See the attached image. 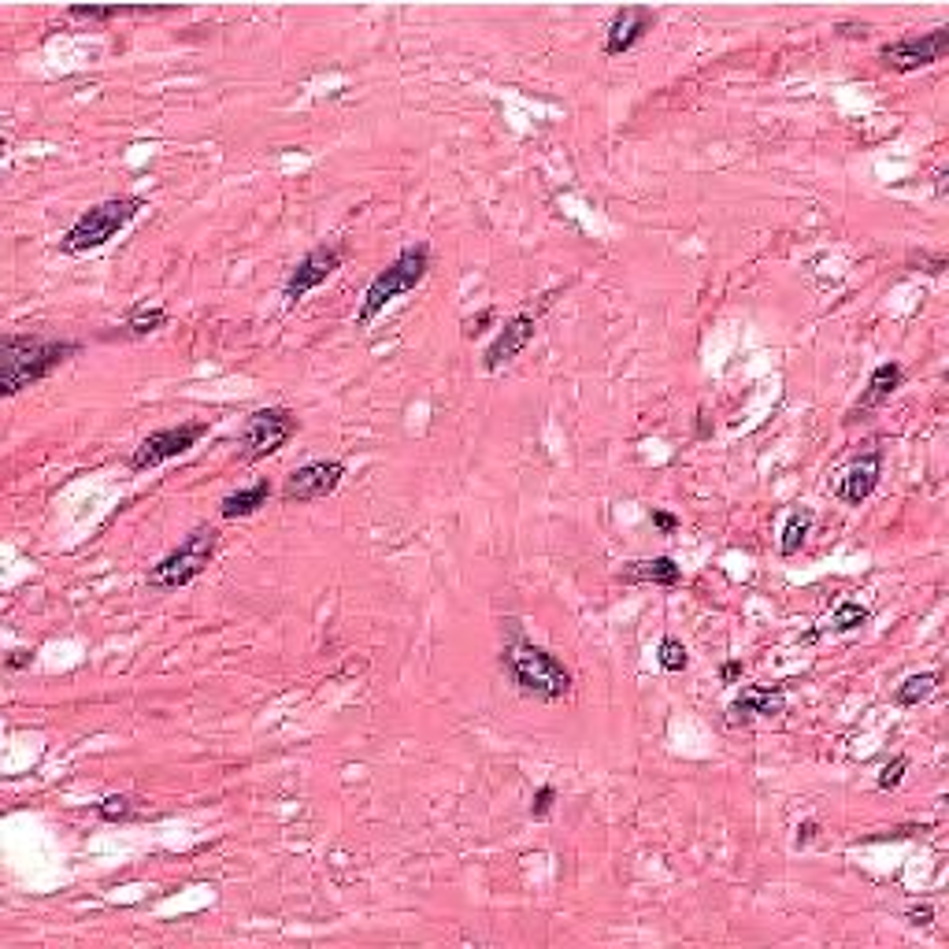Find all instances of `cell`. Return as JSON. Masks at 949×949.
I'll return each mask as SVG.
<instances>
[{"mask_svg":"<svg viewBox=\"0 0 949 949\" xmlns=\"http://www.w3.org/2000/svg\"><path fill=\"white\" fill-rule=\"evenodd\" d=\"M501 668L516 683V690H523L527 697H538V701H564L575 686V675H571L568 664L557 653L531 642L519 620H505Z\"/></svg>","mask_w":949,"mask_h":949,"instance_id":"cell-1","label":"cell"},{"mask_svg":"<svg viewBox=\"0 0 949 949\" xmlns=\"http://www.w3.org/2000/svg\"><path fill=\"white\" fill-rule=\"evenodd\" d=\"M82 353V342L41 338V334H4L0 342V393L15 397L34 382L49 379L60 364Z\"/></svg>","mask_w":949,"mask_h":949,"instance_id":"cell-2","label":"cell"},{"mask_svg":"<svg viewBox=\"0 0 949 949\" xmlns=\"http://www.w3.org/2000/svg\"><path fill=\"white\" fill-rule=\"evenodd\" d=\"M427 271H431V245H427V241H416V245L401 249L397 260H393L386 271H379L375 282L367 286L364 304H360V312H356V327H367L386 304L416 290L419 282L427 279Z\"/></svg>","mask_w":949,"mask_h":949,"instance_id":"cell-3","label":"cell"},{"mask_svg":"<svg viewBox=\"0 0 949 949\" xmlns=\"http://www.w3.org/2000/svg\"><path fill=\"white\" fill-rule=\"evenodd\" d=\"M216 545H219L216 527H208V523L193 527V531L182 538L178 549H171L160 564L149 568V590L171 594V590H182V586H190L193 579H201L204 571H208V564H212V557H216Z\"/></svg>","mask_w":949,"mask_h":949,"instance_id":"cell-4","label":"cell"},{"mask_svg":"<svg viewBox=\"0 0 949 949\" xmlns=\"http://www.w3.org/2000/svg\"><path fill=\"white\" fill-rule=\"evenodd\" d=\"M141 208H145V197H112V201L93 204L89 212H82V216H78L75 227H71L64 238H60V249H64V253H71V256L101 249V245H108V241H112L119 230L127 227L130 219L138 216Z\"/></svg>","mask_w":949,"mask_h":949,"instance_id":"cell-5","label":"cell"},{"mask_svg":"<svg viewBox=\"0 0 949 949\" xmlns=\"http://www.w3.org/2000/svg\"><path fill=\"white\" fill-rule=\"evenodd\" d=\"M297 416H293L290 408H256L253 416L245 419V427H241L238 434V456L245 460V464H256V460H264V456L279 453L282 445L290 442L293 434H297Z\"/></svg>","mask_w":949,"mask_h":949,"instance_id":"cell-6","label":"cell"},{"mask_svg":"<svg viewBox=\"0 0 949 949\" xmlns=\"http://www.w3.org/2000/svg\"><path fill=\"white\" fill-rule=\"evenodd\" d=\"M946 52H949V26H938V30H927V34H909V38L886 41L883 49H879V60H883L886 71L909 75V71L938 64Z\"/></svg>","mask_w":949,"mask_h":949,"instance_id":"cell-7","label":"cell"},{"mask_svg":"<svg viewBox=\"0 0 949 949\" xmlns=\"http://www.w3.org/2000/svg\"><path fill=\"white\" fill-rule=\"evenodd\" d=\"M208 434V423L204 419H190V423H178V427H164V431H152L145 442L130 453V468L134 471H152L175 460V456L190 453L193 445Z\"/></svg>","mask_w":949,"mask_h":949,"instance_id":"cell-8","label":"cell"},{"mask_svg":"<svg viewBox=\"0 0 949 949\" xmlns=\"http://www.w3.org/2000/svg\"><path fill=\"white\" fill-rule=\"evenodd\" d=\"M342 260H345V245H316L308 256H301L297 267L290 271L286 286H282L286 304L293 308V304H301L312 290H319V286L342 267Z\"/></svg>","mask_w":949,"mask_h":949,"instance_id":"cell-9","label":"cell"},{"mask_svg":"<svg viewBox=\"0 0 949 949\" xmlns=\"http://www.w3.org/2000/svg\"><path fill=\"white\" fill-rule=\"evenodd\" d=\"M345 479V464L342 460H312L297 468L282 486V501L286 505H308V501H319V497H330Z\"/></svg>","mask_w":949,"mask_h":949,"instance_id":"cell-10","label":"cell"},{"mask_svg":"<svg viewBox=\"0 0 949 949\" xmlns=\"http://www.w3.org/2000/svg\"><path fill=\"white\" fill-rule=\"evenodd\" d=\"M883 479V449L872 445L868 453L853 456L846 468L838 471L835 479V497L842 505H864L875 494V486Z\"/></svg>","mask_w":949,"mask_h":949,"instance_id":"cell-11","label":"cell"},{"mask_svg":"<svg viewBox=\"0 0 949 949\" xmlns=\"http://www.w3.org/2000/svg\"><path fill=\"white\" fill-rule=\"evenodd\" d=\"M534 334H538V319L527 316V312H519V316L505 319V323H501V330H497L494 345L482 353V367H486V371L505 367L508 360H516V356L534 342Z\"/></svg>","mask_w":949,"mask_h":949,"instance_id":"cell-12","label":"cell"},{"mask_svg":"<svg viewBox=\"0 0 949 949\" xmlns=\"http://www.w3.org/2000/svg\"><path fill=\"white\" fill-rule=\"evenodd\" d=\"M653 23H657V8H646V4L620 8L616 19H612V26H608L605 56H623V52H631L634 45L653 30Z\"/></svg>","mask_w":949,"mask_h":949,"instance_id":"cell-13","label":"cell"},{"mask_svg":"<svg viewBox=\"0 0 949 949\" xmlns=\"http://www.w3.org/2000/svg\"><path fill=\"white\" fill-rule=\"evenodd\" d=\"M786 712V690L783 686H746L731 701V723L749 720H775Z\"/></svg>","mask_w":949,"mask_h":949,"instance_id":"cell-14","label":"cell"},{"mask_svg":"<svg viewBox=\"0 0 949 949\" xmlns=\"http://www.w3.org/2000/svg\"><path fill=\"white\" fill-rule=\"evenodd\" d=\"M901 382H905V367H901L898 360L875 367L872 379H868V386H864V393H861V401H857L853 412H849V423H853V419H868L875 408H883L886 401L901 390Z\"/></svg>","mask_w":949,"mask_h":949,"instance_id":"cell-15","label":"cell"},{"mask_svg":"<svg viewBox=\"0 0 949 949\" xmlns=\"http://www.w3.org/2000/svg\"><path fill=\"white\" fill-rule=\"evenodd\" d=\"M620 583L627 586H671L683 583V568L675 564L671 557H646V560H631L620 568Z\"/></svg>","mask_w":949,"mask_h":949,"instance_id":"cell-16","label":"cell"},{"mask_svg":"<svg viewBox=\"0 0 949 949\" xmlns=\"http://www.w3.org/2000/svg\"><path fill=\"white\" fill-rule=\"evenodd\" d=\"M267 497H271V482L256 479L253 486H245V490H238V494L223 497L219 512H223V519H245V516H253V512H260V508L267 505Z\"/></svg>","mask_w":949,"mask_h":949,"instance_id":"cell-17","label":"cell"},{"mask_svg":"<svg viewBox=\"0 0 949 949\" xmlns=\"http://www.w3.org/2000/svg\"><path fill=\"white\" fill-rule=\"evenodd\" d=\"M938 683H942V675L938 671H920V675H909L905 683L894 690V705L898 709H916L920 701H927V697L935 694Z\"/></svg>","mask_w":949,"mask_h":949,"instance_id":"cell-18","label":"cell"},{"mask_svg":"<svg viewBox=\"0 0 949 949\" xmlns=\"http://www.w3.org/2000/svg\"><path fill=\"white\" fill-rule=\"evenodd\" d=\"M167 8H123V4H112V8H101V4H71L67 15L71 19H86V23H112V19H123V15H164Z\"/></svg>","mask_w":949,"mask_h":949,"instance_id":"cell-19","label":"cell"},{"mask_svg":"<svg viewBox=\"0 0 949 949\" xmlns=\"http://www.w3.org/2000/svg\"><path fill=\"white\" fill-rule=\"evenodd\" d=\"M809 531H812V512H809V508H794V512L786 516V523H783L779 553H783V557H794V553H801V545H805Z\"/></svg>","mask_w":949,"mask_h":949,"instance_id":"cell-20","label":"cell"},{"mask_svg":"<svg viewBox=\"0 0 949 949\" xmlns=\"http://www.w3.org/2000/svg\"><path fill=\"white\" fill-rule=\"evenodd\" d=\"M127 334L130 338H145V334H152V330L167 327V308L164 304H134L127 312Z\"/></svg>","mask_w":949,"mask_h":949,"instance_id":"cell-21","label":"cell"},{"mask_svg":"<svg viewBox=\"0 0 949 949\" xmlns=\"http://www.w3.org/2000/svg\"><path fill=\"white\" fill-rule=\"evenodd\" d=\"M872 620V612L861 605V601H842V605L831 612V634H849V631H861L864 623Z\"/></svg>","mask_w":949,"mask_h":949,"instance_id":"cell-22","label":"cell"},{"mask_svg":"<svg viewBox=\"0 0 949 949\" xmlns=\"http://www.w3.org/2000/svg\"><path fill=\"white\" fill-rule=\"evenodd\" d=\"M97 816H101L104 823L134 820V798H127V794H112V798L97 801Z\"/></svg>","mask_w":949,"mask_h":949,"instance_id":"cell-23","label":"cell"},{"mask_svg":"<svg viewBox=\"0 0 949 949\" xmlns=\"http://www.w3.org/2000/svg\"><path fill=\"white\" fill-rule=\"evenodd\" d=\"M657 664L664 671H686V664H690V657H686V646L679 642V638H660L657 646Z\"/></svg>","mask_w":949,"mask_h":949,"instance_id":"cell-24","label":"cell"},{"mask_svg":"<svg viewBox=\"0 0 949 949\" xmlns=\"http://www.w3.org/2000/svg\"><path fill=\"white\" fill-rule=\"evenodd\" d=\"M905 768H909V757H905V753H898V757L890 760L883 772H879V790H894V786H901V779H905Z\"/></svg>","mask_w":949,"mask_h":949,"instance_id":"cell-25","label":"cell"},{"mask_svg":"<svg viewBox=\"0 0 949 949\" xmlns=\"http://www.w3.org/2000/svg\"><path fill=\"white\" fill-rule=\"evenodd\" d=\"M553 805H557V786H538V794H534V801H531V816L534 820H545L549 812H553Z\"/></svg>","mask_w":949,"mask_h":949,"instance_id":"cell-26","label":"cell"},{"mask_svg":"<svg viewBox=\"0 0 949 949\" xmlns=\"http://www.w3.org/2000/svg\"><path fill=\"white\" fill-rule=\"evenodd\" d=\"M494 316H497L494 308H482L479 316L468 319V323H464V338H479L482 330H486V323H494Z\"/></svg>","mask_w":949,"mask_h":949,"instance_id":"cell-27","label":"cell"},{"mask_svg":"<svg viewBox=\"0 0 949 949\" xmlns=\"http://www.w3.org/2000/svg\"><path fill=\"white\" fill-rule=\"evenodd\" d=\"M649 519H653V527H657L660 534H675V531H679V516H671V512H660V508H653V512H649Z\"/></svg>","mask_w":949,"mask_h":949,"instance_id":"cell-28","label":"cell"},{"mask_svg":"<svg viewBox=\"0 0 949 949\" xmlns=\"http://www.w3.org/2000/svg\"><path fill=\"white\" fill-rule=\"evenodd\" d=\"M816 835H820V823H816V820L798 823V838H794V846H798V849H801V846H809V842H812Z\"/></svg>","mask_w":949,"mask_h":949,"instance_id":"cell-29","label":"cell"},{"mask_svg":"<svg viewBox=\"0 0 949 949\" xmlns=\"http://www.w3.org/2000/svg\"><path fill=\"white\" fill-rule=\"evenodd\" d=\"M742 675H746V664H742V660H727V664L720 668V679H723V683H738Z\"/></svg>","mask_w":949,"mask_h":949,"instance_id":"cell-30","label":"cell"},{"mask_svg":"<svg viewBox=\"0 0 949 949\" xmlns=\"http://www.w3.org/2000/svg\"><path fill=\"white\" fill-rule=\"evenodd\" d=\"M916 264H920V271H927V275H942V271H946V256H942V253H938V256H920Z\"/></svg>","mask_w":949,"mask_h":949,"instance_id":"cell-31","label":"cell"},{"mask_svg":"<svg viewBox=\"0 0 949 949\" xmlns=\"http://www.w3.org/2000/svg\"><path fill=\"white\" fill-rule=\"evenodd\" d=\"M931 916H935V912H931V905H920V909H912V912H909V924L927 927V924H931Z\"/></svg>","mask_w":949,"mask_h":949,"instance_id":"cell-32","label":"cell"},{"mask_svg":"<svg viewBox=\"0 0 949 949\" xmlns=\"http://www.w3.org/2000/svg\"><path fill=\"white\" fill-rule=\"evenodd\" d=\"M30 657H34V653H30V649H15L12 657H8V668H12V671H19V668H30Z\"/></svg>","mask_w":949,"mask_h":949,"instance_id":"cell-33","label":"cell"},{"mask_svg":"<svg viewBox=\"0 0 949 949\" xmlns=\"http://www.w3.org/2000/svg\"><path fill=\"white\" fill-rule=\"evenodd\" d=\"M709 423H705V412H697V438H709Z\"/></svg>","mask_w":949,"mask_h":949,"instance_id":"cell-34","label":"cell"}]
</instances>
